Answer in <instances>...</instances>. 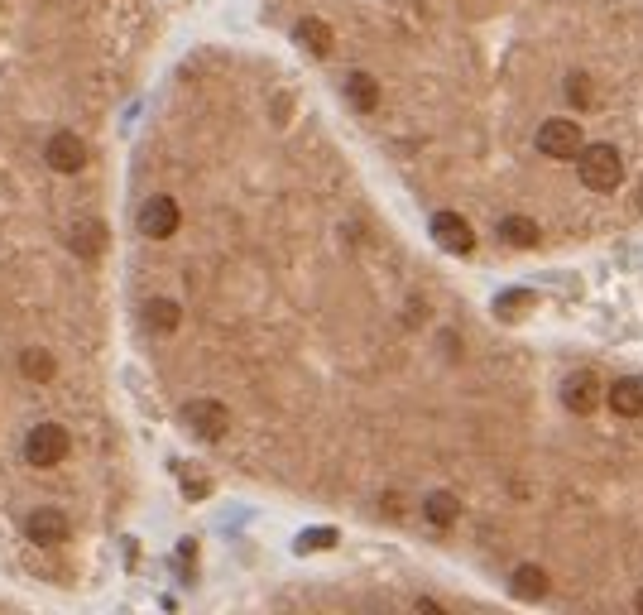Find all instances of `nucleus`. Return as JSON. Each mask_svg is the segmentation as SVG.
<instances>
[{"label": "nucleus", "instance_id": "obj_1", "mask_svg": "<svg viewBox=\"0 0 643 615\" xmlns=\"http://www.w3.org/2000/svg\"><path fill=\"white\" fill-rule=\"evenodd\" d=\"M576 173L591 193H615L624 183V164H620V149L615 145H586L576 154Z\"/></svg>", "mask_w": 643, "mask_h": 615}, {"label": "nucleus", "instance_id": "obj_2", "mask_svg": "<svg viewBox=\"0 0 643 615\" xmlns=\"http://www.w3.org/2000/svg\"><path fill=\"white\" fill-rule=\"evenodd\" d=\"M68 447H72V438L63 423H34L29 438H24V462L29 467H58L68 457Z\"/></svg>", "mask_w": 643, "mask_h": 615}, {"label": "nucleus", "instance_id": "obj_3", "mask_svg": "<svg viewBox=\"0 0 643 615\" xmlns=\"http://www.w3.org/2000/svg\"><path fill=\"white\" fill-rule=\"evenodd\" d=\"M178 423L188 428L192 438H207V443H216V438H226L231 414H226V404H216V399H192V404H183Z\"/></svg>", "mask_w": 643, "mask_h": 615}, {"label": "nucleus", "instance_id": "obj_4", "mask_svg": "<svg viewBox=\"0 0 643 615\" xmlns=\"http://www.w3.org/2000/svg\"><path fill=\"white\" fill-rule=\"evenodd\" d=\"M586 149L581 140V125L567 121V116H552V121L538 125V154H548V159H576Z\"/></svg>", "mask_w": 643, "mask_h": 615}, {"label": "nucleus", "instance_id": "obj_5", "mask_svg": "<svg viewBox=\"0 0 643 615\" xmlns=\"http://www.w3.org/2000/svg\"><path fill=\"white\" fill-rule=\"evenodd\" d=\"M562 409H567V414H596L600 409V375L572 370V375L562 380Z\"/></svg>", "mask_w": 643, "mask_h": 615}, {"label": "nucleus", "instance_id": "obj_6", "mask_svg": "<svg viewBox=\"0 0 643 615\" xmlns=\"http://www.w3.org/2000/svg\"><path fill=\"white\" fill-rule=\"evenodd\" d=\"M178 222H183V212H178L173 197H149L140 207V231L149 241H168V236L178 231Z\"/></svg>", "mask_w": 643, "mask_h": 615}, {"label": "nucleus", "instance_id": "obj_7", "mask_svg": "<svg viewBox=\"0 0 643 615\" xmlns=\"http://www.w3.org/2000/svg\"><path fill=\"white\" fill-rule=\"evenodd\" d=\"M432 236H437V246L452 250V255H471L476 250V231L466 217H456V212H437L432 217Z\"/></svg>", "mask_w": 643, "mask_h": 615}, {"label": "nucleus", "instance_id": "obj_8", "mask_svg": "<svg viewBox=\"0 0 643 615\" xmlns=\"http://www.w3.org/2000/svg\"><path fill=\"white\" fill-rule=\"evenodd\" d=\"M44 159H48V169H58V173H82L87 169V145L72 130H58L44 145Z\"/></svg>", "mask_w": 643, "mask_h": 615}, {"label": "nucleus", "instance_id": "obj_9", "mask_svg": "<svg viewBox=\"0 0 643 615\" xmlns=\"http://www.w3.org/2000/svg\"><path fill=\"white\" fill-rule=\"evenodd\" d=\"M68 515L63 510H53V505H44V510H34V515L24 519V534L39 543V548H53V543H63L68 539Z\"/></svg>", "mask_w": 643, "mask_h": 615}, {"label": "nucleus", "instance_id": "obj_10", "mask_svg": "<svg viewBox=\"0 0 643 615\" xmlns=\"http://www.w3.org/2000/svg\"><path fill=\"white\" fill-rule=\"evenodd\" d=\"M293 39H298L312 58H332V49H336L332 25H327V20H317V15H303V20L293 25Z\"/></svg>", "mask_w": 643, "mask_h": 615}, {"label": "nucleus", "instance_id": "obj_11", "mask_svg": "<svg viewBox=\"0 0 643 615\" xmlns=\"http://www.w3.org/2000/svg\"><path fill=\"white\" fill-rule=\"evenodd\" d=\"M605 399H610V409H615L620 419H643V375L615 380V385L605 390Z\"/></svg>", "mask_w": 643, "mask_h": 615}, {"label": "nucleus", "instance_id": "obj_12", "mask_svg": "<svg viewBox=\"0 0 643 615\" xmlns=\"http://www.w3.org/2000/svg\"><path fill=\"white\" fill-rule=\"evenodd\" d=\"M548 572H543V567L538 563H524V567H514V582H509V591H514V596H519V601H543V596H548Z\"/></svg>", "mask_w": 643, "mask_h": 615}, {"label": "nucleus", "instance_id": "obj_13", "mask_svg": "<svg viewBox=\"0 0 643 615\" xmlns=\"http://www.w3.org/2000/svg\"><path fill=\"white\" fill-rule=\"evenodd\" d=\"M68 246H72V255L92 260V255H101V250H106V226H101V222H77L68 231Z\"/></svg>", "mask_w": 643, "mask_h": 615}, {"label": "nucleus", "instance_id": "obj_14", "mask_svg": "<svg viewBox=\"0 0 643 615\" xmlns=\"http://www.w3.org/2000/svg\"><path fill=\"white\" fill-rule=\"evenodd\" d=\"M178 322H183V308H178L173 298H149V303H144V327H149V332L164 337V332H173Z\"/></svg>", "mask_w": 643, "mask_h": 615}, {"label": "nucleus", "instance_id": "obj_15", "mask_svg": "<svg viewBox=\"0 0 643 615\" xmlns=\"http://www.w3.org/2000/svg\"><path fill=\"white\" fill-rule=\"evenodd\" d=\"M500 241L504 246H514V250H533L538 246V222H533V217H504Z\"/></svg>", "mask_w": 643, "mask_h": 615}, {"label": "nucleus", "instance_id": "obj_16", "mask_svg": "<svg viewBox=\"0 0 643 615\" xmlns=\"http://www.w3.org/2000/svg\"><path fill=\"white\" fill-rule=\"evenodd\" d=\"M53 351H44V346H24L20 351V375L24 380H34V385H44V380H53Z\"/></svg>", "mask_w": 643, "mask_h": 615}, {"label": "nucleus", "instance_id": "obj_17", "mask_svg": "<svg viewBox=\"0 0 643 615\" xmlns=\"http://www.w3.org/2000/svg\"><path fill=\"white\" fill-rule=\"evenodd\" d=\"M346 97H351L356 111H375V106H380V82L370 73H351L346 77Z\"/></svg>", "mask_w": 643, "mask_h": 615}, {"label": "nucleus", "instance_id": "obj_18", "mask_svg": "<svg viewBox=\"0 0 643 615\" xmlns=\"http://www.w3.org/2000/svg\"><path fill=\"white\" fill-rule=\"evenodd\" d=\"M423 515H428L437 529H447V524H456V515H461V500H456L452 491H432L428 505H423Z\"/></svg>", "mask_w": 643, "mask_h": 615}, {"label": "nucleus", "instance_id": "obj_19", "mask_svg": "<svg viewBox=\"0 0 643 615\" xmlns=\"http://www.w3.org/2000/svg\"><path fill=\"white\" fill-rule=\"evenodd\" d=\"M495 308H500L504 322H514V318H524L528 308H533V294H519V289H514V294H500V303H495Z\"/></svg>", "mask_w": 643, "mask_h": 615}, {"label": "nucleus", "instance_id": "obj_20", "mask_svg": "<svg viewBox=\"0 0 643 615\" xmlns=\"http://www.w3.org/2000/svg\"><path fill=\"white\" fill-rule=\"evenodd\" d=\"M332 543H336V529H308V534L298 539V548L312 553V548H332Z\"/></svg>", "mask_w": 643, "mask_h": 615}, {"label": "nucleus", "instance_id": "obj_21", "mask_svg": "<svg viewBox=\"0 0 643 615\" xmlns=\"http://www.w3.org/2000/svg\"><path fill=\"white\" fill-rule=\"evenodd\" d=\"M567 92H572V106H591V82H586V73H572V82H567Z\"/></svg>", "mask_w": 643, "mask_h": 615}, {"label": "nucleus", "instance_id": "obj_22", "mask_svg": "<svg viewBox=\"0 0 643 615\" xmlns=\"http://www.w3.org/2000/svg\"><path fill=\"white\" fill-rule=\"evenodd\" d=\"M634 606H639V611H643V587H639V596H634Z\"/></svg>", "mask_w": 643, "mask_h": 615}, {"label": "nucleus", "instance_id": "obj_23", "mask_svg": "<svg viewBox=\"0 0 643 615\" xmlns=\"http://www.w3.org/2000/svg\"><path fill=\"white\" fill-rule=\"evenodd\" d=\"M639 212H643V193H639Z\"/></svg>", "mask_w": 643, "mask_h": 615}]
</instances>
